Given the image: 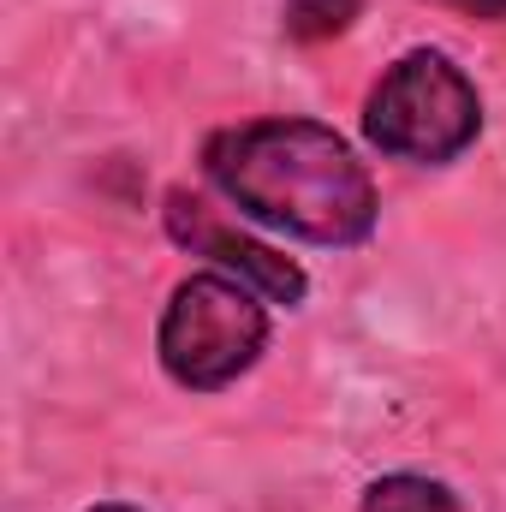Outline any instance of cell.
Wrapping results in <instances>:
<instances>
[{
	"label": "cell",
	"instance_id": "8",
	"mask_svg": "<svg viewBox=\"0 0 506 512\" xmlns=\"http://www.w3.org/2000/svg\"><path fill=\"white\" fill-rule=\"evenodd\" d=\"M90 512H137V507H126V501H102V507H90Z\"/></svg>",
	"mask_w": 506,
	"mask_h": 512
},
{
	"label": "cell",
	"instance_id": "1",
	"mask_svg": "<svg viewBox=\"0 0 506 512\" xmlns=\"http://www.w3.org/2000/svg\"><path fill=\"white\" fill-rule=\"evenodd\" d=\"M203 173L239 215L286 239L352 251L376 233V179L322 120L274 114L215 131L203 143Z\"/></svg>",
	"mask_w": 506,
	"mask_h": 512
},
{
	"label": "cell",
	"instance_id": "3",
	"mask_svg": "<svg viewBox=\"0 0 506 512\" xmlns=\"http://www.w3.org/2000/svg\"><path fill=\"white\" fill-rule=\"evenodd\" d=\"M262 346H268V298L221 268L179 280L155 328L161 370L191 393L233 387L262 358Z\"/></svg>",
	"mask_w": 506,
	"mask_h": 512
},
{
	"label": "cell",
	"instance_id": "4",
	"mask_svg": "<svg viewBox=\"0 0 506 512\" xmlns=\"http://www.w3.org/2000/svg\"><path fill=\"white\" fill-rule=\"evenodd\" d=\"M167 233L185 245L191 256H209L221 274H239L245 286H256L268 304H304V292H310V274L292 262V256L268 251V245H256L245 233H233L203 197H191V191H167Z\"/></svg>",
	"mask_w": 506,
	"mask_h": 512
},
{
	"label": "cell",
	"instance_id": "7",
	"mask_svg": "<svg viewBox=\"0 0 506 512\" xmlns=\"http://www.w3.org/2000/svg\"><path fill=\"white\" fill-rule=\"evenodd\" d=\"M435 6H453V12H471V18H506V0H435Z\"/></svg>",
	"mask_w": 506,
	"mask_h": 512
},
{
	"label": "cell",
	"instance_id": "5",
	"mask_svg": "<svg viewBox=\"0 0 506 512\" xmlns=\"http://www.w3.org/2000/svg\"><path fill=\"white\" fill-rule=\"evenodd\" d=\"M358 512H459V495L435 477H417V471H393L376 477L364 489V507Z\"/></svg>",
	"mask_w": 506,
	"mask_h": 512
},
{
	"label": "cell",
	"instance_id": "6",
	"mask_svg": "<svg viewBox=\"0 0 506 512\" xmlns=\"http://www.w3.org/2000/svg\"><path fill=\"white\" fill-rule=\"evenodd\" d=\"M358 6H364V0H286L280 24H286L292 42H328V36L352 30Z\"/></svg>",
	"mask_w": 506,
	"mask_h": 512
},
{
	"label": "cell",
	"instance_id": "2",
	"mask_svg": "<svg viewBox=\"0 0 506 512\" xmlns=\"http://www.w3.org/2000/svg\"><path fill=\"white\" fill-rule=\"evenodd\" d=\"M364 137L387 161L447 167L483 137V96L441 48H411V54H399L381 72V84L370 90Z\"/></svg>",
	"mask_w": 506,
	"mask_h": 512
}]
</instances>
